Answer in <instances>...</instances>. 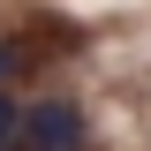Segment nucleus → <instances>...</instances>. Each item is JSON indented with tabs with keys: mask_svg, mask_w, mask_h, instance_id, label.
<instances>
[{
	"mask_svg": "<svg viewBox=\"0 0 151 151\" xmlns=\"http://www.w3.org/2000/svg\"><path fill=\"white\" fill-rule=\"evenodd\" d=\"M8 151H83V106L60 98V91L15 106V144Z\"/></svg>",
	"mask_w": 151,
	"mask_h": 151,
	"instance_id": "obj_1",
	"label": "nucleus"
},
{
	"mask_svg": "<svg viewBox=\"0 0 151 151\" xmlns=\"http://www.w3.org/2000/svg\"><path fill=\"white\" fill-rule=\"evenodd\" d=\"M30 45H23V38H0V91H8V83H23V76H30Z\"/></svg>",
	"mask_w": 151,
	"mask_h": 151,
	"instance_id": "obj_2",
	"label": "nucleus"
},
{
	"mask_svg": "<svg viewBox=\"0 0 151 151\" xmlns=\"http://www.w3.org/2000/svg\"><path fill=\"white\" fill-rule=\"evenodd\" d=\"M8 144H15V98L0 91V151H8Z\"/></svg>",
	"mask_w": 151,
	"mask_h": 151,
	"instance_id": "obj_3",
	"label": "nucleus"
}]
</instances>
